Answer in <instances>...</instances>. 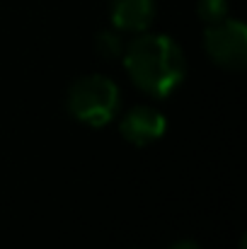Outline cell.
<instances>
[{
  "mask_svg": "<svg viewBox=\"0 0 247 249\" xmlns=\"http://www.w3.org/2000/svg\"><path fill=\"white\" fill-rule=\"evenodd\" d=\"M124 68L141 92L165 99L187 75V61L179 44L165 34H138L124 46Z\"/></svg>",
  "mask_w": 247,
  "mask_h": 249,
  "instance_id": "6da1fadb",
  "label": "cell"
},
{
  "mask_svg": "<svg viewBox=\"0 0 247 249\" xmlns=\"http://www.w3.org/2000/svg\"><path fill=\"white\" fill-rule=\"evenodd\" d=\"M119 104H121V92L116 83L107 75H85L71 85L66 97L68 114L92 128L107 126L116 116Z\"/></svg>",
  "mask_w": 247,
  "mask_h": 249,
  "instance_id": "7a4b0ae2",
  "label": "cell"
},
{
  "mask_svg": "<svg viewBox=\"0 0 247 249\" xmlns=\"http://www.w3.org/2000/svg\"><path fill=\"white\" fill-rule=\"evenodd\" d=\"M204 51L206 56L226 68L243 71L247 66V29L240 19H221L216 24H206L204 29Z\"/></svg>",
  "mask_w": 247,
  "mask_h": 249,
  "instance_id": "3957f363",
  "label": "cell"
},
{
  "mask_svg": "<svg viewBox=\"0 0 247 249\" xmlns=\"http://www.w3.org/2000/svg\"><path fill=\"white\" fill-rule=\"evenodd\" d=\"M165 128H167L165 114L153 109V107H146V104L133 107L131 111H126L121 124H119V131H121L124 141H129L136 148L151 145L158 138H163Z\"/></svg>",
  "mask_w": 247,
  "mask_h": 249,
  "instance_id": "277c9868",
  "label": "cell"
},
{
  "mask_svg": "<svg viewBox=\"0 0 247 249\" xmlns=\"http://www.w3.org/2000/svg\"><path fill=\"white\" fill-rule=\"evenodd\" d=\"M109 17L114 29L141 34L151 27L155 17V0H112Z\"/></svg>",
  "mask_w": 247,
  "mask_h": 249,
  "instance_id": "5b68a950",
  "label": "cell"
},
{
  "mask_svg": "<svg viewBox=\"0 0 247 249\" xmlns=\"http://www.w3.org/2000/svg\"><path fill=\"white\" fill-rule=\"evenodd\" d=\"M230 2L228 0H199L196 2V15L204 24H216L228 17Z\"/></svg>",
  "mask_w": 247,
  "mask_h": 249,
  "instance_id": "8992f818",
  "label": "cell"
},
{
  "mask_svg": "<svg viewBox=\"0 0 247 249\" xmlns=\"http://www.w3.org/2000/svg\"><path fill=\"white\" fill-rule=\"evenodd\" d=\"M95 44H97V51H99L102 58H116V56L124 53V41L119 36V29L116 32H112V29L99 32L97 39H95Z\"/></svg>",
  "mask_w": 247,
  "mask_h": 249,
  "instance_id": "52a82bcc",
  "label": "cell"
},
{
  "mask_svg": "<svg viewBox=\"0 0 247 249\" xmlns=\"http://www.w3.org/2000/svg\"><path fill=\"white\" fill-rule=\"evenodd\" d=\"M167 249H201V247H199V242H194V240H177V242H172Z\"/></svg>",
  "mask_w": 247,
  "mask_h": 249,
  "instance_id": "ba28073f",
  "label": "cell"
}]
</instances>
